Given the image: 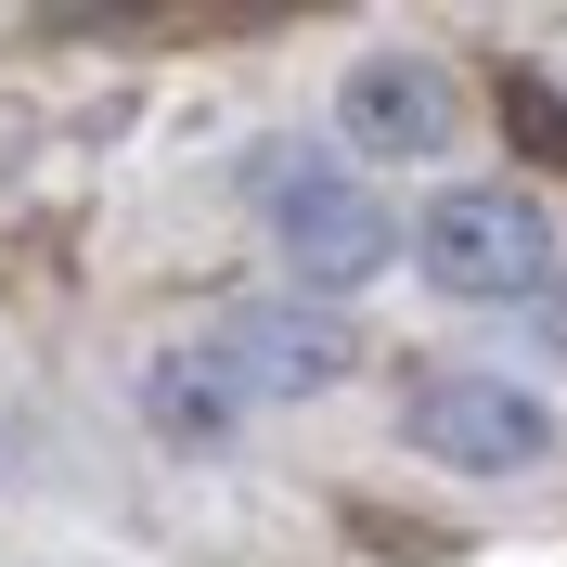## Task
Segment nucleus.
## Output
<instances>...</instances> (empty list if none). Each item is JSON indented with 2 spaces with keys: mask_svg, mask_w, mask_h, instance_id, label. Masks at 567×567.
I'll list each match as a JSON object with an SVG mask.
<instances>
[{
  "mask_svg": "<svg viewBox=\"0 0 567 567\" xmlns=\"http://www.w3.org/2000/svg\"><path fill=\"white\" fill-rule=\"evenodd\" d=\"M219 413H233V400H219V361H207V349L155 361V425H181V439H207Z\"/></svg>",
  "mask_w": 567,
  "mask_h": 567,
  "instance_id": "nucleus-6",
  "label": "nucleus"
},
{
  "mask_svg": "<svg viewBox=\"0 0 567 567\" xmlns=\"http://www.w3.org/2000/svg\"><path fill=\"white\" fill-rule=\"evenodd\" d=\"M258 219L284 233L297 284H322V297L374 284L388 246H400V219L374 207V181H349L336 155H310V142H271V155H258Z\"/></svg>",
  "mask_w": 567,
  "mask_h": 567,
  "instance_id": "nucleus-1",
  "label": "nucleus"
},
{
  "mask_svg": "<svg viewBox=\"0 0 567 567\" xmlns=\"http://www.w3.org/2000/svg\"><path fill=\"white\" fill-rule=\"evenodd\" d=\"M219 374H233V400L246 388H271V400H297V388H322L336 374V322H284V310H246L233 336H219Z\"/></svg>",
  "mask_w": 567,
  "mask_h": 567,
  "instance_id": "nucleus-5",
  "label": "nucleus"
},
{
  "mask_svg": "<svg viewBox=\"0 0 567 567\" xmlns=\"http://www.w3.org/2000/svg\"><path fill=\"white\" fill-rule=\"evenodd\" d=\"M425 271L452 284V297H529L555 271V219L529 194H452V207L425 219Z\"/></svg>",
  "mask_w": 567,
  "mask_h": 567,
  "instance_id": "nucleus-2",
  "label": "nucleus"
},
{
  "mask_svg": "<svg viewBox=\"0 0 567 567\" xmlns=\"http://www.w3.org/2000/svg\"><path fill=\"white\" fill-rule=\"evenodd\" d=\"M413 452L503 477V464L555 452V413H542L529 388H503V374H425V388H413Z\"/></svg>",
  "mask_w": 567,
  "mask_h": 567,
  "instance_id": "nucleus-3",
  "label": "nucleus"
},
{
  "mask_svg": "<svg viewBox=\"0 0 567 567\" xmlns=\"http://www.w3.org/2000/svg\"><path fill=\"white\" fill-rule=\"evenodd\" d=\"M349 142L361 155H439V142H452V78L413 65V52L349 65Z\"/></svg>",
  "mask_w": 567,
  "mask_h": 567,
  "instance_id": "nucleus-4",
  "label": "nucleus"
},
{
  "mask_svg": "<svg viewBox=\"0 0 567 567\" xmlns=\"http://www.w3.org/2000/svg\"><path fill=\"white\" fill-rule=\"evenodd\" d=\"M503 116H516V142H529V155H567V104L542 91V78H516V91H503Z\"/></svg>",
  "mask_w": 567,
  "mask_h": 567,
  "instance_id": "nucleus-7",
  "label": "nucleus"
}]
</instances>
